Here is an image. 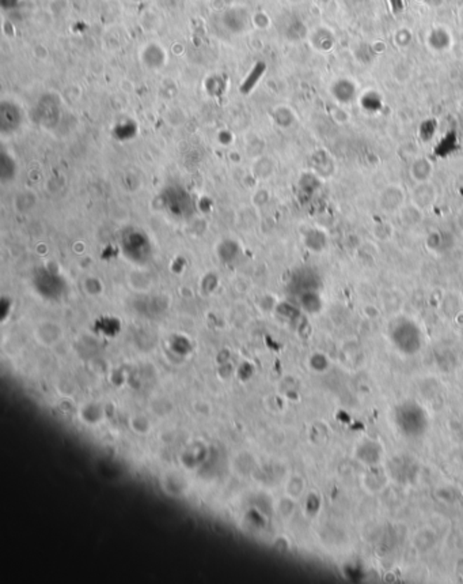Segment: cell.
Wrapping results in <instances>:
<instances>
[{"label": "cell", "mask_w": 463, "mask_h": 584, "mask_svg": "<svg viewBox=\"0 0 463 584\" xmlns=\"http://www.w3.org/2000/svg\"><path fill=\"white\" fill-rule=\"evenodd\" d=\"M436 188L431 181L425 183H417V186L413 188L410 195V203H413L420 210H425L431 207L436 200Z\"/></svg>", "instance_id": "cell-3"}, {"label": "cell", "mask_w": 463, "mask_h": 584, "mask_svg": "<svg viewBox=\"0 0 463 584\" xmlns=\"http://www.w3.org/2000/svg\"><path fill=\"white\" fill-rule=\"evenodd\" d=\"M405 202L406 194L400 186H389L379 195V207L389 214L400 213Z\"/></svg>", "instance_id": "cell-2"}, {"label": "cell", "mask_w": 463, "mask_h": 584, "mask_svg": "<svg viewBox=\"0 0 463 584\" xmlns=\"http://www.w3.org/2000/svg\"><path fill=\"white\" fill-rule=\"evenodd\" d=\"M432 172H434V167L427 158H417L410 168V174L416 183L429 181Z\"/></svg>", "instance_id": "cell-4"}, {"label": "cell", "mask_w": 463, "mask_h": 584, "mask_svg": "<svg viewBox=\"0 0 463 584\" xmlns=\"http://www.w3.org/2000/svg\"><path fill=\"white\" fill-rule=\"evenodd\" d=\"M396 422L406 436H420L427 429V417L415 403H405L396 409Z\"/></svg>", "instance_id": "cell-1"}]
</instances>
